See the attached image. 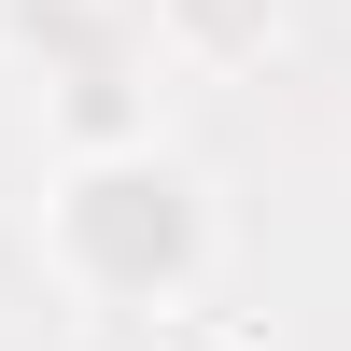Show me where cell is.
I'll list each match as a JSON object with an SVG mask.
<instances>
[{"label":"cell","instance_id":"cell-3","mask_svg":"<svg viewBox=\"0 0 351 351\" xmlns=\"http://www.w3.org/2000/svg\"><path fill=\"white\" fill-rule=\"evenodd\" d=\"M155 43L183 56V71H253V56L281 43L267 0H155Z\"/></svg>","mask_w":351,"mask_h":351},{"label":"cell","instance_id":"cell-1","mask_svg":"<svg viewBox=\"0 0 351 351\" xmlns=\"http://www.w3.org/2000/svg\"><path fill=\"white\" fill-rule=\"evenodd\" d=\"M225 225H211V183H197L169 141H127V155H56L43 183V281L71 309H112V324H169L197 309Z\"/></svg>","mask_w":351,"mask_h":351},{"label":"cell","instance_id":"cell-2","mask_svg":"<svg viewBox=\"0 0 351 351\" xmlns=\"http://www.w3.org/2000/svg\"><path fill=\"white\" fill-rule=\"evenodd\" d=\"M0 56H14L43 99H71V84H99V71H141V14L127 0H0Z\"/></svg>","mask_w":351,"mask_h":351}]
</instances>
